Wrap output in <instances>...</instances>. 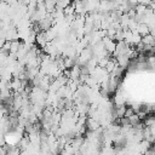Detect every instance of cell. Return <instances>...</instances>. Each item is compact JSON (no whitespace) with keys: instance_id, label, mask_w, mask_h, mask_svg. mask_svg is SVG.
<instances>
[{"instance_id":"obj_3","label":"cell","mask_w":155,"mask_h":155,"mask_svg":"<svg viewBox=\"0 0 155 155\" xmlns=\"http://www.w3.org/2000/svg\"><path fill=\"white\" fill-rule=\"evenodd\" d=\"M134 113H133V110H132V108L131 107H126V110H125V115H124V117H130V116H132Z\"/></svg>"},{"instance_id":"obj_2","label":"cell","mask_w":155,"mask_h":155,"mask_svg":"<svg viewBox=\"0 0 155 155\" xmlns=\"http://www.w3.org/2000/svg\"><path fill=\"white\" fill-rule=\"evenodd\" d=\"M19 45H21V41H19V40L11 41V44H10V53L16 54V53H17V51L19 50Z\"/></svg>"},{"instance_id":"obj_1","label":"cell","mask_w":155,"mask_h":155,"mask_svg":"<svg viewBox=\"0 0 155 155\" xmlns=\"http://www.w3.org/2000/svg\"><path fill=\"white\" fill-rule=\"evenodd\" d=\"M140 42L144 44V45H148V46H153L154 47V36L150 35V34H148L145 36H142Z\"/></svg>"}]
</instances>
